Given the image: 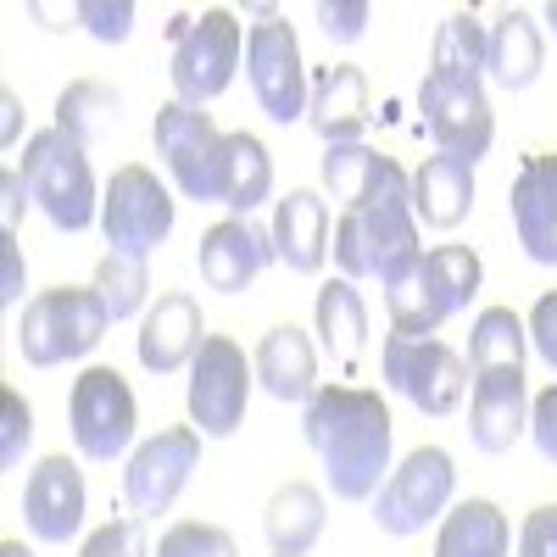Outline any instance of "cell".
I'll use <instances>...</instances> for the list:
<instances>
[{"label": "cell", "instance_id": "cell-1", "mask_svg": "<svg viewBox=\"0 0 557 557\" xmlns=\"http://www.w3.org/2000/svg\"><path fill=\"white\" fill-rule=\"evenodd\" d=\"M301 435L341 502H374L391 480V407L380 401V391L318 385L301 412Z\"/></svg>", "mask_w": 557, "mask_h": 557}, {"label": "cell", "instance_id": "cell-2", "mask_svg": "<svg viewBox=\"0 0 557 557\" xmlns=\"http://www.w3.org/2000/svg\"><path fill=\"white\" fill-rule=\"evenodd\" d=\"M330 251H335L341 278H351V285H362V278H380V290L401 285V278L418 268V257H424V246H418L412 196L346 207V212L335 218Z\"/></svg>", "mask_w": 557, "mask_h": 557}, {"label": "cell", "instance_id": "cell-3", "mask_svg": "<svg viewBox=\"0 0 557 557\" xmlns=\"http://www.w3.org/2000/svg\"><path fill=\"white\" fill-rule=\"evenodd\" d=\"M480 257L469 246H435L418 257V268L401 278V285L385 290V312L396 335H435L446 318H457L480 296Z\"/></svg>", "mask_w": 557, "mask_h": 557}, {"label": "cell", "instance_id": "cell-4", "mask_svg": "<svg viewBox=\"0 0 557 557\" xmlns=\"http://www.w3.org/2000/svg\"><path fill=\"white\" fill-rule=\"evenodd\" d=\"M112 330V312L96 290H78V285H57V290H39L23 318H17V351L28 368H62L89 357Z\"/></svg>", "mask_w": 557, "mask_h": 557}, {"label": "cell", "instance_id": "cell-5", "mask_svg": "<svg viewBox=\"0 0 557 557\" xmlns=\"http://www.w3.org/2000/svg\"><path fill=\"white\" fill-rule=\"evenodd\" d=\"M23 178L34 190V207L51 218L62 235H84L89 223H101V190H96V173H89V157L57 123L39 128L23 146Z\"/></svg>", "mask_w": 557, "mask_h": 557}, {"label": "cell", "instance_id": "cell-6", "mask_svg": "<svg viewBox=\"0 0 557 557\" xmlns=\"http://www.w3.org/2000/svg\"><path fill=\"white\" fill-rule=\"evenodd\" d=\"M451 491H457L451 451H441V446L407 451L396 469H391V480L380 485V496H374V524H380V535L407 541V535H418V530L441 524V519L451 513Z\"/></svg>", "mask_w": 557, "mask_h": 557}, {"label": "cell", "instance_id": "cell-7", "mask_svg": "<svg viewBox=\"0 0 557 557\" xmlns=\"http://www.w3.org/2000/svg\"><path fill=\"white\" fill-rule=\"evenodd\" d=\"M380 374L396 396H407L418 412L446 418L457 412L462 391H469V362H462L441 335H385L380 346Z\"/></svg>", "mask_w": 557, "mask_h": 557}, {"label": "cell", "instance_id": "cell-8", "mask_svg": "<svg viewBox=\"0 0 557 557\" xmlns=\"http://www.w3.org/2000/svg\"><path fill=\"white\" fill-rule=\"evenodd\" d=\"M223 139L228 134H218L207 107H184V101H168L151 123V146L173 173L178 196L190 201H223Z\"/></svg>", "mask_w": 557, "mask_h": 557}, {"label": "cell", "instance_id": "cell-9", "mask_svg": "<svg viewBox=\"0 0 557 557\" xmlns=\"http://www.w3.org/2000/svg\"><path fill=\"white\" fill-rule=\"evenodd\" d=\"M67 430H73L78 457H89V462H117L134 446L139 401H134V391H128V380L117 374V368H84V374L73 380Z\"/></svg>", "mask_w": 557, "mask_h": 557}, {"label": "cell", "instance_id": "cell-10", "mask_svg": "<svg viewBox=\"0 0 557 557\" xmlns=\"http://www.w3.org/2000/svg\"><path fill=\"white\" fill-rule=\"evenodd\" d=\"M240 57H246V28H240V17L228 12V7H207V12L190 23V34L173 45V67H168V73H173V96H178L184 107L218 101L223 89L235 84Z\"/></svg>", "mask_w": 557, "mask_h": 557}, {"label": "cell", "instance_id": "cell-11", "mask_svg": "<svg viewBox=\"0 0 557 557\" xmlns=\"http://www.w3.org/2000/svg\"><path fill=\"white\" fill-rule=\"evenodd\" d=\"M101 235L112 251L139 257V262L173 235V196L151 168L128 162L112 173V184L101 190Z\"/></svg>", "mask_w": 557, "mask_h": 557}, {"label": "cell", "instance_id": "cell-12", "mask_svg": "<svg viewBox=\"0 0 557 557\" xmlns=\"http://www.w3.org/2000/svg\"><path fill=\"white\" fill-rule=\"evenodd\" d=\"M251 385H257V362H246L240 341L207 335L196 362H190V424L212 441L235 435L246 424Z\"/></svg>", "mask_w": 557, "mask_h": 557}, {"label": "cell", "instance_id": "cell-13", "mask_svg": "<svg viewBox=\"0 0 557 557\" xmlns=\"http://www.w3.org/2000/svg\"><path fill=\"white\" fill-rule=\"evenodd\" d=\"M246 73H251V89H257V107L273 117V123H301L307 117V101H312V78H307V62H301V39L285 17H268V23H251L246 34Z\"/></svg>", "mask_w": 557, "mask_h": 557}, {"label": "cell", "instance_id": "cell-14", "mask_svg": "<svg viewBox=\"0 0 557 557\" xmlns=\"http://www.w3.org/2000/svg\"><path fill=\"white\" fill-rule=\"evenodd\" d=\"M201 469V430L178 424V430H157L151 441H139L128 469H123V502L139 519H157L178 502V491L196 480Z\"/></svg>", "mask_w": 557, "mask_h": 557}, {"label": "cell", "instance_id": "cell-15", "mask_svg": "<svg viewBox=\"0 0 557 557\" xmlns=\"http://www.w3.org/2000/svg\"><path fill=\"white\" fill-rule=\"evenodd\" d=\"M418 112H424V128L430 139L446 151V157H462V162H480L496 139V112L485 101V84H451V78H424L418 84Z\"/></svg>", "mask_w": 557, "mask_h": 557}, {"label": "cell", "instance_id": "cell-16", "mask_svg": "<svg viewBox=\"0 0 557 557\" xmlns=\"http://www.w3.org/2000/svg\"><path fill=\"white\" fill-rule=\"evenodd\" d=\"M84 502L89 496H84L78 462L67 451H51V457H39V469L23 485V524L45 546H67L84 530Z\"/></svg>", "mask_w": 557, "mask_h": 557}, {"label": "cell", "instance_id": "cell-17", "mask_svg": "<svg viewBox=\"0 0 557 557\" xmlns=\"http://www.w3.org/2000/svg\"><path fill=\"white\" fill-rule=\"evenodd\" d=\"M507 212H513L524 257L557 268V151H535L519 162L513 184H507Z\"/></svg>", "mask_w": 557, "mask_h": 557}, {"label": "cell", "instance_id": "cell-18", "mask_svg": "<svg viewBox=\"0 0 557 557\" xmlns=\"http://www.w3.org/2000/svg\"><path fill=\"white\" fill-rule=\"evenodd\" d=\"M207 341V318H201V301L190 290H162L157 307L139 318V368L146 374H178L190 368L196 351Z\"/></svg>", "mask_w": 557, "mask_h": 557}, {"label": "cell", "instance_id": "cell-19", "mask_svg": "<svg viewBox=\"0 0 557 557\" xmlns=\"http://www.w3.org/2000/svg\"><path fill=\"white\" fill-rule=\"evenodd\" d=\"M469 435L480 451H513L519 435H530V385L524 368H485L469 391Z\"/></svg>", "mask_w": 557, "mask_h": 557}, {"label": "cell", "instance_id": "cell-20", "mask_svg": "<svg viewBox=\"0 0 557 557\" xmlns=\"http://www.w3.org/2000/svg\"><path fill=\"white\" fill-rule=\"evenodd\" d=\"M268 262H278V257H273V240L262 235L251 218H223V223H212L207 235H201V246H196L201 278H207L212 290H223V296H240Z\"/></svg>", "mask_w": 557, "mask_h": 557}, {"label": "cell", "instance_id": "cell-21", "mask_svg": "<svg viewBox=\"0 0 557 557\" xmlns=\"http://www.w3.org/2000/svg\"><path fill=\"white\" fill-rule=\"evenodd\" d=\"M307 123L318 128L323 146H357L368 134V78H362V67H351V62L318 67Z\"/></svg>", "mask_w": 557, "mask_h": 557}, {"label": "cell", "instance_id": "cell-22", "mask_svg": "<svg viewBox=\"0 0 557 557\" xmlns=\"http://www.w3.org/2000/svg\"><path fill=\"white\" fill-rule=\"evenodd\" d=\"M268 240H273V257L290 273H307V278L323 273V262H330V201L318 190H290L273 207Z\"/></svg>", "mask_w": 557, "mask_h": 557}, {"label": "cell", "instance_id": "cell-23", "mask_svg": "<svg viewBox=\"0 0 557 557\" xmlns=\"http://www.w3.org/2000/svg\"><path fill=\"white\" fill-rule=\"evenodd\" d=\"M257 385L273 401H312L318 396V351L312 341L296 330V323H278V330L262 335L257 346Z\"/></svg>", "mask_w": 557, "mask_h": 557}, {"label": "cell", "instance_id": "cell-24", "mask_svg": "<svg viewBox=\"0 0 557 557\" xmlns=\"http://www.w3.org/2000/svg\"><path fill=\"white\" fill-rule=\"evenodd\" d=\"M330 524V502H323L318 485L307 480H290L268 496V513H262V535H268V552L273 557H307Z\"/></svg>", "mask_w": 557, "mask_h": 557}, {"label": "cell", "instance_id": "cell-25", "mask_svg": "<svg viewBox=\"0 0 557 557\" xmlns=\"http://www.w3.org/2000/svg\"><path fill=\"white\" fill-rule=\"evenodd\" d=\"M412 212L430 228H457L474 212V168L462 157H424V168L412 173Z\"/></svg>", "mask_w": 557, "mask_h": 557}, {"label": "cell", "instance_id": "cell-26", "mask_svg": "<svg viewBox=\"0 0 557 557\" xmlns=\"http://www.w3.org/2000/svg\"><path fill=\"white\" fill-rule=\"evenodd\" d=\"M541 62H546V39H541V17L513 7L491 23V57H485V73L502 84V89H530L541 78Z\"/></svg>", "mask_w": 557, "mask_h": 557}, {"label": "cell", "instance_id": "cell-27", "mask_svg": "<svg viewBox=\"0 0 557 557\" xmlns=\"http://www.w3.org/2000/svg\"><path fill=\"white\" fill-rule=\"evenodd\" d=\"M507 546H513V524L485 496L457 502L435 535V557H507Z\"/></svg>", "mask_w": 557, "mask_h": 557}, {"label": "cell", "instance_id": "cell-28", "mask_svg": "<svg viewBox=\"0 0 557 557\" xmlns=\"http://www.w3.org/2000/svg\"><path fill=\"white\" fill-rule=\"evenodd\" d=\"M268 196H273V157L257 134L235 128L223 139V201L218 207H228V218H251Z\"/></svg>", "mask_w": 557, "mask_h": 557}, {"label": "cell", "instance_id": "cell-29", "mask_svg": "<svg viewBox=\"0 0 557 557\" xmlns=\"http://www.w3.org/2000/svg\"><path fill=\"white\" fill-rule=\"evenodd\" d=\"M312 323L323 335V351L351 368L362 341H368V301H362V290L351 285V278H330V285L318 290V301H312Z\"/></svg>", "mask_w": 557, "mask_h": 557}, {"label": "cell", "instance_id": "cell-30", "mask_svg": "<svg viewBox=\"0 0 557 557\" xmlns=\"http://www.w3.org/2000/svg\"><path fill=\"white\" fill-rule=\"evenodd\" d=\"M485 57H491V28L480 23V12H451L435 28L430 73L451 84H485Z\"/></svg>", "mask_w": 557, "mask_h": 557}, {"label": "cell", "instance_id": "cell-31", "mask_svg": "<svg viewBox=\"0 0 557 557\" xmlns=\"http://www.w3.org/2000/svg\"><path fill=\"white\" fill-rule=\"evenodd\" d=\"M117 107H123V101H117V89H112V84H101V78H78V84H67L62 96H57V128L73 134L78 146L89 151L96 139L112 134Z\"/></svg>", "mask_w": 557, "mask_h": 557}, {"label": "cell", "instance_id": "cell-32", "mask_svg": "<svg viewBox=\"0 0 557 557\" xmlns=\"http://www.w3.org/2000/svg\"><path fill=\"white\" fill-rule=\"evenodd\" d=\"M524 351H530V323L513 307H485L474 318V335H469L474 374H485V368H524Z\"/></svg>", "mask_w": 557, "mask_h": 557}, {"label": "cell", "instance_id": "cell-33", "mask_svg": "<svg viewBox=\"0 0 557 557\" xmlns=\"http://www.w3.org/2000/svg\"><path fill=\"white\" fill-rule=\"evenodd\" d=\"M380 157H385V151L362 146V139H357V146H323L318 173H323V190L341 201V212L368 196V184H374V173H380Z\"/></svg>", "mask_w": 557, "mask_h": 557}, {"label": "cell", "instance_id": "cell-34", "mask_svg": "<svg viewBox=\"0 0 557 557\" xmlns=\"http://www.w3.org/2000/svg\"><path fill=\"white\" fill-rule=\"evenodd\" d=\"M89 290L107 301L112 323H123V318H134L139 307H146V296H151V273H146V262H139V257L107 251L101 268H96V285H89Z\"/></svg>", "mask_w": 557, "mask_h": 557}, {"label": "cell", "instance_id": "cell-35", "mask_svg": "<svg viewBox=\"0 0 557 557\" xmlns=\"http://www.w3.org/2000/svg\"><path fill=\"white\" fill-rule=\"evenodd\" d=\"M157 557H240L235 535L223 524H201V519H184L157 541Z\"/></svg>", "mask_w": 557, "mask_h": 557}, {"label": "cell", "instance_id": "cell-36", "mask_svg": "<svg viewBox=\"0 0 557 557\" xmlns=\"http://www.w3.org/2000/svg\"><path fill=\"white\" fill-rule=\"evenodd\" d=\"M78 557H151V552H146V519H139V513L107 519L96 535L78 546Z\"/></svg>", "mask_w": 557, "mask_h": 557}, {"label": "cell", "instance_id": "cell-37", "mask_svg": "<svg viewBox=\"0 0 557 557\" xmlns=\"http://www.w3.org/2000/svg\"><path fill=\"white\" fill-rule=\"evenodd\" d=\"M34 441V407L23 401V391H0V469H17L23 451Z\"/></svg>", "mask_w": 557, "mask_h": 557}, {"label": "cell", "instance_id": "cell-38", "mask_svg": "<svg viewBox=\"0 0 557 557\" xmlns=\"http://www.w3.org/2000/svg\"><path fill=\"white\" fill-rule=\"evenodd\" d=\"M78 23L96 34L101 45H117L134 28V7H128V0H78Z\"/></svg>", "mask_w": 557, "mask_h": 557}, {"label": "cell", "instance_id": "cell-39", "mask_svg": "<svg viewBox=\"0 0 557 557\" xmlns=\"http://www.w3.org/2000/svg\"><path fill=\"white\" fill-rule=\"evenodd\" d=\"M368 17H374V7H368V0H318V28L330 34L335 45L362 39Z\"/></svg>", "mask_w": 557, "mask_h": 557}, {"label": "cell", "instance_id": "cell-40", "mask_svg": "<svg viewBox=\"0 0 557 557\" xmlns=\"http://www.w3.org/2000/svg\"><path fill=\"white\" fill-rule=\"evenodd\" d=\"M519 557H557V502L524 513V524H519Z\"/></svg>", "mask_w": 557, "mask_h": 557}, {"label": "cell", "instance_id": "cell-41", "mask_svg": "<svg viewBox=\"0 0 557 557\" xmlns=\"http://www.w3.org/2000/svg\"><path fill=\"white\" fill-rule=\"evenodd\" d=\"M530 441H535V451L557 469V385H546V391L530 401Z\"/></svg>", "mask_w": 557, "mask_h": 557}, {"label": "cell", "instance_id": "cell-42", "mask_svg": "<svg viewBox=\"0 0 557 557\" xmlns=\"http://www.w3.org/2000/svg\"><path fill=\"white\" fill-rule=\"evenodd\" d=\"M28 201H34V190H28L23 168H0V235H17Z\"/></svg>", "mask_w": 557, "mask_h": 557}, {"label": "cell", "instance_id": "cell-43", "mask_svg": "<svg viewBox=\"0 0 557 557\" xmlns=\"http://www.w3.org/2000/svg\"><path fill=\"white\" fill-rule=\"evenodd\" d=\"M530 346L541 351V362L557 374V290H546L530 312Z\"/></svg>", "mask_w": 557, "mask_h": 557}, {"label": "cell", "instance_id": "cell-44", "mask_svg": "<svg viewBox=\"0 0 557 557\" xmlns=\"http://www.w3.org/2000/svg\"><path fill=\"white\" fill-rule=\"evenodd\" d=\"M23 301V246L17 235H0V307Z\"/></svg>", "mask_w": 557, "mask_h": 557}, {"label": "cell", "instance_id": "cell-45", "mask_svg": "<svg viewBox=\"0 0 557 557\" xmlns=\"http://www.w3.org/2000/svg\"><path fill=\"white\" fill-rule=\"evenodd\" d=\"M17 128H23V107H17L12 89H0V139H7V146H17Z\"/></svg>", "mask_w": 557, "mask_h": 557}, {"label": "cell", "instance_id": "cell-46", "mask_svg": "<svg viewBox=\"0 0 557 557\" xmlns=\"http://www.w3.org/2000/svg\"><path fill=\"white\" fill-rule=\"evenodd\" d=\"M0 557H34L23 541H0Z\"/></svg>", "mask_w": 557, "mask_h": 557}, {"label": "cell", "instance_id": "cell-47", "mask_svg": "<svg viewBox=\"0 0 557 557\" xmlns=\"http://www.w3.org/2000/svg\"><path fill=\"white\" fill-rule=\"evenodd\" d=\"M541 23H546V28H552V34H557V0H552V7H546V12H541Z\"/></svg>", "mask_w": 557, "mask_h": 557}]
</instances>
